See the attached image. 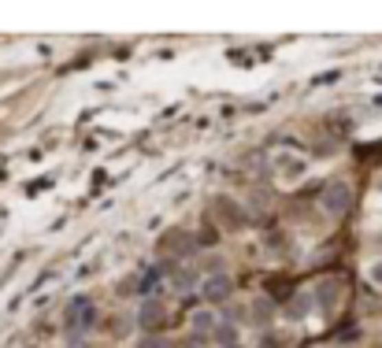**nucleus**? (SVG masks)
<instances>
[{"mask_svg": "<svg viewBox=\"0 0 382 348\" xmlns=\"http://www.w3.org/2000/svg\"><path fill=\"white\" fill-rule=\"evenodd\" d=\"M260 348H282V341H278V337H263Z\"/></svg>", "mask_w": 382, "mask_h": 348, "instance_id": "nucleus-11", "label": "nucleus"}, {"mask_svg": "<svg viewBox=\"0 0 382 348\" xmlns=\"http://www.w3.org/2000/svg\"><path fill=\"white\" fill-rule=\"evenodd\" d=\"M267 300H256V308H252V315H256V323H263V319H267Z\"/></svg>", "mask_w": 382, "mask_h": 348, "instance_id": "nucleus-10", "label": "nucleus"}, {"mask_svg": "<svg viewBox=\"0 0 382 348\" xmlns=\"http://www.w3.org/2000/svg\"><path fill=\"white\" fill-rule=\"evenodd\" d=\"M320 204H323L326 215H345V212H349V204H353V189L345 186V182H331V186L323 189Z\"/></svg>", "mask_w": 382, "mask_h": 348, "instance_id": "nucleus-2", "label": "nucleus"}, {"mask_svg": "<svg viewBox=\"0 0 382 348\" xmlns=\"http://www.w3.org/2000/svg\"><path fill=\"white\" fill-rule=\"evenodd\" d=\"M141 348H175V345H171V341H163V337H145Z\"/></svg>", "mask_w": 382, "mask_h": 348, "instance_id": "nucleus-8", "label": "nucleus"}, {"mask_svg": "<svg viewBox=\"0 0 382 348\" xmlns=\"http://www.w3.org/2000/svg\"><path fill=\"white\" fill-rule=\"evenodd\" d=\"M189 326H193L197 337H208L212 330H219V326H215V315H212V311H197V315L189 319Z\"/></svg>", "mask_w": 382, "mask_h": 348, "instance_id": "nucleus-5", "label": "nucleus"}, {"mask_svg": "<svg viewBox=\"0 0 382 348\" xmlns=\"http://www.w3.org/2000/svg\"><path fill=\"white\" fill-rule=\"evenodd\" d=\"M93 319H97V308L89 304L86 297H78V300H71V304H67V311H63V330H67L71 337H78L82 330L93 326Z\"/></svg>", "mask_w": 382, "mask_h": 348, "instance_id": "nucleus-1", "label": "nucleus"}, {"mask_svg": "<svg viewBox=\"0 0 382 348\" xmlns=\"http://www.w3.org/2000/svg\"><path fill=\"white\" fill-rule=\"evenodd\" d=\"M175 286H178V289H193V274H189V271H182L178 278H175Z\"/></svg>", "mask_w": 382, "mask_h": 348, "instance_id": "nucleus-9", "label": "nucleus"}, {"mask_svg": "<svg viewBox=\"0 0 382 348\" xmlns=\"http://www.w3.org/2000/svg\"><path fill=\"white\" fill-rule=\"evenodd\" d=\"M201 293H204L208 304H226V300H230V293H234L230 274H212V278H204Z\"/></svg>", "mask_w": 382, "mask_h": 348, "instance_id": "nucleus-3", "label": "nucleus"}, {"mask_svg": "<svg viewBox=\"0 0 382 348\" xmlns=\"http://www.w3.org/2000/svg\"><path fill=\"white\" fill-rule=\"evenodd\" d=\"M234 348H238V345H234Z\"/></svg>", "mask_w": 382, "mask_h": 348, "instance_id": "nucleus-13", "label": "nucleus"}, {"mask_svg": "<svg viewBox=\"0 0 382 348\" xmlns=\"http://www.w3.org/2000/svg\"><path fill=\"white\" fill-rule=\"evenodd\" d=\"M71 348H86V345H78V341H71Z\"/></svg>", "mask_w": 382, "mask_h": 348, "instance_id": "nucleus-12", "label": "nucleus"}, {"mask_svg": "<svg viewBox=\"0 0 382 348\" xmlns=\"http://www.w3.org/2000/svg\"><path fill=\"white\" fill-rule=\"evenodd\" d=\"M138 323H141L145 330L156 326V323H163V304H160V300H145L141 311H138Z\"/></svg>", "mask_w": 382, "mask_h": 348, "instance_id": "nucleus-4", "label": "nucleus"}, {"mask_svg": "<svg viewBox=\"0 0 382 348\" xmlns=\"http://www.w3.org/2000/svg\"><path fill=\"white\" fill-rule=\"evenodd\" d=\"M368 282H371L375 289H382V260H375V263L368 267Z\"/></svg>", "mask_w": 382, "mask_h": 348, "instance_id": "nucleus-7", "label": "nucleus"}, {"mask_svg": "<svg viewBox=\"0 0 382 348\" xmlns=\"http://www.w3.org/2000/svg\"><path fill=\"white\" fill-rule=\"evenodd\" d=\"M215 341H219L223 348H234V341H238V330H234V326H219V330H215Z\"/></svg>", "mask_w": 382, "mask_h": 348, "instance_id": "nucleus-6", "label": "nucleus"}]
</instances>
